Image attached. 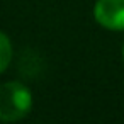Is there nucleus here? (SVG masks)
<instances>
[{
  "mask_svg": "<svg viewBox=\"0 0 124 124\" xmlns=\"http://www.w3.org/2000/svg\"><path fill=\"white\" fill-rule=\"evenodd\" d=\"M10 60H12V44H10V39L0 32V75H2L7 66L10 65Z\"/></svg>",
  "mask_w": 124,
  "mask_h": 124,
  "instance_id": "3",
  "label": "nucleus"
},
{
  "mask_svg": "<svg viewBox=\"0 0 124 124\" xmlns=\"http://www.w3.org/2000/svg\"><path fill=\"white\" fill-rule=\"evenodd\" d=\"M93 17L109 31H124V0H97Z\"/></svg>",
  "mask_w": 124,
  "mask_h": 124,
  "instance_id": "2",
  "label": "nucleus"
},
{
  "mask_svg": "<svg viewBox=\"0 0 124 124\" xmlns=\"http://www.w3.org/2000/svg\"><path fill=\"white\" fill-rule=\"evenodd\" d=\"M121 54H122V60H124V43H122V48H121Z\"/></svg>",
  "mask_w": 124,
  "mask_h": 124,
  "instance_id": "4",
  "label": "nucleus"
},
{
  "mask_svg": "<svg viewBox=\"0 0 124 124\" xmlns=\"http://www.w3.org/2000/svg\"><path fill=\"white\" fill-rule=\"evenodd\" d=\"M32 109V93L21 82H5L0 85V121L14 122Z\"/></svg>",
  "mask_w": 124,
  "mask_h": 124,
  "instance_id": "1",
  "label": "nucleus"
}]
</instances>
